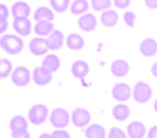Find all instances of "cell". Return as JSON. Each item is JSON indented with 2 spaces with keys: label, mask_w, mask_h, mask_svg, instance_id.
I'll return each instance as SVG.
<instances>
[{
  "label": "cell",
  "mask_w": 157,
  "mask_h": 138,
  "mask_svg": "<svg viewBox=\"0 0 157 138\" xmlns=\"http://www.w3.org/2000/svg\"><path fill=\"white\" fill-rule=\"evenodd\" d=\"M12 27H13L14 31L18 34L22 35V37H28L31 33L32 27H31V22L29 19H16L12 22Z\"/></svg>",
  "instance_id": "obj_19"
},
{
  "label": "cell",
  "mask_w": 157,
  "mask_h": 138,
  "mask_svg": "<svg viewBox=\"0 0 157 138\" xmlns=\"http://www.w3.org/2000/svg\"><path fill=\"white\" fill-rule=\"evenodd\" d=\"M67 48L73 51H80L85 47V41L82 35L76 33H71L67 38Z\"/></svg>",
  "instance_id": "obj_22"
},
{
  "label": "cell",
  "mask_w": 157,
  "mask_h": 138,
  "mask_svg": "<svg viewBox=\"0 0 157 138\" xmlns=\"http://www.w3.org/2000/svg\"><path fill=\"white\" fill-rule=\"evenodd\" d=\"M47 42H48L49 49L52 51L60 50L64 44V34L61 30H56L47 38Z\"/></svg>",
  "instance_id": "obj_13"
},
{
  "label": "cell",
  "mask_w": 157,
  "mask_h": 138,
  "mask_svg": "<svg viewBox=\"0 0 157 138\" xmlns=\"http://www.w3.org/2000/svg\"><path fill=\"white\" fill-rule=\"evenodd\" d=\"M147 138H157V125L151 126L147 132Z\"/></svg>",
  "instance_id": "obj_37"
},
{
  "label": "cell",
  "mask_w": 157,
  "mask_h": 138,
  "mask_svg": "<svg viewBox=\"0 0 157 138\" xmlns=\"http://www.w3.org/2000/svg\"><path fill=\"white\" fill-rule=\"evenodd\" d=\"M8 20L7 19H2L0 18V34H2L6 32V30L8 29Z\"/></svg>",
  "instance_id": "obj_36"
},
{
  "label": "cell",
  "mask_w": 157,
  "mask_h": 138,
  "mask_svg": "<svg viewBox=\"0 0 157 138\" xmlns=\"http://www.w3.org/2000/svg\"><path fill=\"white\" fill-rule=\"evenodd\" d=\"M131 66L128 62L123 59H117L111 64V73L116 77H124L128 74Z\"/></svg>",
  "instance_id": "obj_12"
},
{
  "label": "cell",
  "mask_w": 157,
  "mask_h": 138,
  "mask_svg": "<svg viewBox=\"0 0 157 138\" xmlns=\"http://www.w3.org/2000/svg\"><path fill=\"white\" fill-rule=\"evenodd\" d=\"M51 135V138H71L70 134L64 129H56Z\"/></svg>",
  "instance_id": "obj_32"
},
{
  "label": "cell",
  "mask_w": 157,
  "mask_h": 138,
  "mask_svg": "<svg viewBox=\"0 0 157 138\" xmlns=\"http://www.w3.org/2000/svg\"><path fill=\"white\" fill-rule=\"evenodd\" d=\"M29 50L36 57H41V55H44V54L48 53L50 49H49L47 39L36 37L33 38L30 41V43H29Z\"/></svg>",
  "instance_id": "obj_7"
},
{
  "label": "cell",
  "mask_w": 157,
  "mask_h": 138,
  "mask_svg": "<svg viewBox=\"0 0 157 138\" xmlns=\"http://www.w3.org/2000/svg\"><path fill=\"white\" fill-rule=\"evenodd\" d=\"M114 5L116 6V8L125 9L131 5V1H129V0H115Z\"/></svg>",
  "instance_id": "obj_34"
},
{
  "label": "cell",
  "mask_w": 157,
  "mask_h": 138,
  "mask_svg": "<svg viewBox=\"0 0 157 138\" xmlns=\"http://www.w3.org/2000/svg\"><path fill=\"white\" fill-rule=\"evenodd\" d=\"M107 138H128V136H127V134H125L121 128H118V127H112L109 132Z\"/></svg>",
  "instance_id": "obj_31"
},
{
  "label": "cell",
  "mask_w": 157,
  "mask_h": 138,
  "mask_svg": "<svg viewBox=\"0 0 157 138\" xmlns=\"http://www.w3.org/2000/svg\"><path fill=\"white\" fill-rule=\"evenodd\" d=\"M145 6L151 10H156L157 9V0H146Z\"/></svg>",
  "instance_id": "obj_38"
},
{
  "label": "cell",
  "mask_w": 157,
  "mask_h": 138,
  "mask_svg": "<svg viewBox=\"0 0 157 138\" xmlns=\"http://www.w3.org/2000/svg\"><path fill=\"white\" fill-rule=\"evenodd\" d=\"M11 14L13 20L16 19H28L31 14V8L25 1H18L11 7Z\"/></svg>",
  "instance_id": "obj_11"
},
{
  "label": "cell",
  "mask_w": 157,
  "mask_h": 138,
  "mask_svg": "<svg viewBox=\"0 0 157 138\" xmlns=\"http://www.w3.org/2000/svg\"><path fill=\"white\" fill-rule=\"evenodd\" d=\"M140 52L144 57L151 58L157 53V41L151 38L144 39L140 43Z\"/></svg>",
  "instance_id": "obj_14"
},
{
  "label": "cell",
  "mask_w": 157,
  "mask_h": 138,
  "mask_svg": "<svg viewBox=\"0 0 157 138\" xmlns=\"http://www.w3.org/2000/svg\"><path fill=\"white\" fill-rule=\"evenodd\" d=\"M153 107H154V110L156 112V114H157V99H156V101L154 102V106H153Z\"/></svg>",
  "instance_id": "obj_41"
},
{
  "label": "cell",
  "mask_w": 157,
  "mask_h": 138,
  "mask_svg": "<svg viewBox=\"0 0 157 138\" xmlns=\"http://www.w3.org/2000/svg\"><path fill=\"white\" fill-rule=\"evenodd\" d=\"M43 69H45L47 71H49L50 73H54L59 70L60 66H61V60L60 58L56 55V54H48L47 57L43 59L42 65H41Z\"/></svg>",
  "instance_id": "obj_17"
},
{
  "label": "cell",
  "mask_w": 157,
  "mask_h": 138,
  "mask_svg": "<svg viewBox=\"0 0 157 138\" xmlns=\"http://www.w3.org/2000/svg\"><path fill=\"white\" fill-rule=\"evenodd\" d=\"M91 118H92L91 113L83 107L75 108L71 115V121H72L73 125L78 128H83V127L87 126L91 123Z\"/></svg>",
  "instance_id": "obj_6"
},
{
  "label": "cell",
  "mask_w": 157,
  "mask_h": 138,
  "mask_svg": "<svg viewBox=\"0 0 157 138\" xmlns=\"http://www.w3.org/2000/svg\"><path fill=\"white\" fill-rule=\"evenodd\" d=\"M132 96L135 102H137L140 104H145L151 99L153 90H151V85L147 84L146 82H137L133 88Z\"/></svg>",
  "instance_id": "obj_2"
},
{
  "label": "cell",
  "mask_w": 157,
  "mask_h": 138,
  "mask_svg": "<svg viewBox=\"0 0 157 138\" xmlns=\"http://www.w3.org/2000/svg\"><path fill=\"white\" fill-rule=\"evenodd\" d=\"M39 138H51V135L48 132H44V134H41Z\"/></svg>",
  "instance_id": "obj_40"
},
{
  "label": "cell",
  "mask_w": 157,
  "mask_h": 138,
  "mask_svg": "<svg viewBox=\"0 0 157 138\" xmlns=\"http://www.w3.org/2000/svg\"><path fill=\"white\" fill-rule=\"evenodd\" d=\"M9 17V10L8 7L3 3H0V18L2 19H8Z\"/></svg>",
  "instance_id": "obj_35"
},
{
  "label": "cell",
  "mask_w": 157,
  "mask_h": 138,
  "mask_svg": "<svg viewBox=\"0 0 157 138\" xmlns=\"http://www.w3.org/2000/svg\"><path fill=\"white\" fill-rule=\"evenodd\" d=\"M49 116V108L44 104H36L29 110L28 118L32 125H42Z\"/></svg>",
  "instance_id": "obj_3"
},
{
  "label": "cell",
  "mask_w": 157,
  "mask_h": 138,
  "mask_svg": "<svg viewBox=\"0 0 157 138\" xmlns=\"http://www.w3.org/2000/svg\"><path fill=\"white\" fill-rule=\"evenodd\" d=\"M54 31V25L52 22H36L34 24V32L40 38L49 37Z\"/></svg>",
  "instance_id": "obj_26"
},
{
  "label": "cell",
  "mask_w": 157,
  "mask_h": 138,
  "mask_svg": "<svg viewBox=\"0 0 157 138\" xmlns=\"http://www.w3.org/2000/svg\"><path fill=\"white\" fill-rule=\"evenodd\" d=\"M31 72L25 66H17L14 68L11 74V82L18 88L28 86L31 81Z\"/></svg>",
  "instance_id": "obj_5"
},
{
  "label": "cell",
  "mask_w": 157,
  "mask_h": 138,
  "mask_svg": "<svg viewBox=\"0 0 157 138\" xmlns=\"http://www.w3.org/2000/svg\"><path fill=\"white\" fill-rule=\"evenodd\" d=\"M132 95V91H131V88L127 83H116V84L113 86L112 88V96L113 99H116L118 102H126L129 99Z\"/></svg>",
  "instance_id": "obj_8"
},
{
  "label": "cell",
  "mask_w": 157,
  "mask_h": 138,
  "mask_svg": "<svg viewBox=\"0 0 157 138\" xmlns=\"http://www.w3.org/2000/svg\"><path fill=\"white\" fill-rule=\"evenodd\" d=\"M11 138H31L30 132L28 130H23V132H10Z\"/></svg>",
  "instance_id": "obj_33"
},
{
  "label": "cell",
  "mask_w": 157,
  "mask_h": 138,
  "mask_svg": "<svg viewBox=\"0 0 157 138\" xmlns=\"http://www.w3.org/2000/svg\"><path fill=\"white\" fill-rule=\"evenodd\" d=\"M151 74H153V75H154L155 77L157 79V61L151 64Z\"/></svg>",
  "instance_id": "obj_39"
},
{
  "label": "cell",
  "mask_w": 157,
  "mask_h": 138,
  "mask_svg": "<svg viewBox=\"0 0 157 138\" xmlns=\"http://www.w3.org/2000/svg\"><path fill=\"white\" fill-rule=\"evenodd\" d=\"M78 24L82 31L92 32L98 27V19L93 13H85L78 18Z\"/></svg>",
  "instance_id": "obj_10"
},
{
  "label": "cell",
  "mask_w": 157,
  "mask_h": 138,
  "mask_svg": "<svg viewBox=\"0 0 157 138\" xmlns=\"http://www.w3.org/2000/svg\"><path fill=\"white\" fill-rule=\"evenodd\" d=\"M146 135V127L142 121H134L127 125L128 138H144Z\"/></svg>",
  "instance_id": "obj_15"
},
{
  "label": "cell",
  "mask_w": 157,
  "mask_h": 138,
  "mask_svg": "<svg viewBox=\"0 0 157 138\" xmlns=\"http://www.w3.org/2000/svg\"><path fill=\"white\" fill-rule=\"evenodd\" d=\"M86 138H106V130L100 124H91L85 129Z\"/></svg>",
  "instance_id": "obj_24"
},
{
  "label": "cell",
  "mask_w": 157,
  "mask_h": 138,
  "mask_svg": "<svg viewBox=\"0 0 157 138\" xmlns=\"http://www.w3.org/2000/svg\"><path fill=\"white\" fill-rule=\"evenodd\" d=\"M12 63L8 59H0V79H6L12 74Z\"/></svg>",
  "instance_id": "obj_27"
},
{
  "label": "cell",
  "mask_w": 157,
  "mask_h": 138,
  "mask_svg": "<svg viewBox=\"0 0 157 138\" xmlns=\"http://www.w3.org/2000/svg\"><path fill=\"white\" fill-rule=\"evenodd\" d=\"M71 72L76 79H84L90 72V66L83 60H78L75 62H73L71 66Z\"/></svg>",
  "instance_id": "obj_18"
},
{
  "label": "cell",
  "mask_w": 157,
  "mask_h": 138,
  "mask_svg": "<svg viewBox=\"0 0 157 138\" xmlns=\"http://www.w3.org/2000/svg\"><path fill=\"white\" fill-rule=\"evenodd\" d=\"M28 126H29L28 121L22 115L13 116L10 119V121H9L10 132H23V130H28Z\"/></svg>",
  "instance_id": "obj_20"
},
{
  "label": "cell",
  "mask_w": 157,
  "mask_h": 138,
  "mask_svg": "<svg viewBox=\"0 0 157 138\" xmlns=\"http://www.w3.org/2000/svg\"><path fill=\"white\" fill-rule=\"evenodd\" d=\"M32 81L39 86H45L52 81V73L42 66H36L32 72Z\"/></svg>",
  "instance_id": "obj_9"
},
{
  "label": "cell",
  "mask_w": 157,
  "mask_h": 138,
  "mask_svg": "<svg viewBox=\"0 0 157 138\" xmlns=\"http://www.w3.org/2000/svg\"><path fill=\"white\" fill-rule=\"evenodd\" d=\"M0 47L10 55H17L23 50V41L19 35L8 33L0 38Z\"/></svg>",
  "instance_id": "obj_1"
},
{
  "label": "cell",
  "mask_w": 157,
  "mask_h": 138,
  "mask_svg": "<svg viewBox=\"0 0 157 138\" xmlns=\"http://www.w3.org/2000/svg\"><path fill=\"white\" fill-rule=\"evenodd\" d=\"M50 123L58 129H63L70 123V114L63 107H56L50 113Z\"/></svg>",
  "instance_id": "obj_4"
},
{
  "label": "cell",
  "mask_w": 157,
  "mask_h": 138,
  "mask_svg": "<svg viewBox=\"0 0 157 138\" xmlns=\"http://www.w3.org/2000/svg\"><path fill=\"white\" fill-rule=\"evenodd\" d=\"M123 20L129 28H133L135 25V22H136V14H135V12L131 11V10L126 11L123 14Z\"/></svg>",
  "instance_id": "obj_30"
},
{
  "label": "cell",
  "mask_w": 157,
  "mask_h": 138,
  "mask_svg": "<svg viewBox=\"0 0 157 138\" xmlns=\"http://www.w3.org/2000/svg\"><path fill=\"white\" fill-rule=\"evenodd\" d=\"M33 19L36 22H52L54 19V13L48 7H39L33 13Z\"/></svg>",
  "instance_id": "obj_16"
},
{
  "label": "cell",
  "mask_w": 157,
  "mask_h": 138,
  "mask_svg": "<svg viewBox=\"0 0 157 138\" xmlns=\"http://www.w3.org/2000/svg\"><path fill=\"white\" fill-rule=\"evenodd\" d=\"M129 114H131V110L129 107L125 104H120L115 105L112 110V115L117 121H125L129 117Z\"/></svg>",
  "instance_id": "obj_23"
},
{
  "label": "cell",
  "mask_w": 157,
  "mask_h": 138,
  "mask_svg": "<svg viewBox=\"0 0 157 138\" xmlns=\"http://www.w3.org/2000/svg\"><path fill=\"white\" fill-rule=\"evenodd\" d=\"M112 2L109 0H92L90 2V6L92 7L95 11H106L111 7Z\"/></svg>",
  "instance_id": "obj_29"
},
{
  "label": "cell",
  "mask_w": 157,
  "mask_h": 138,
  "mask_svg": "<svg viewBox=\"0 0 157 138\" xmlns=\"http://www.w3.org/2000/svg\"><path fill=\"white\" fill-rule=\"evenodd\" d=\"M101 22L106 28H113L118 22V14L115 10L109 9L106 11L102 12L101 14Z\"/></svg>",
  "instance_id": "obj_21"
},
{
  "label": "cell",
  "mask_w": 157,
  "mask_h": 138,
  "mask_svg": "<svg viewBox=\"0 0 157 138\" xmlns=\"http://www.w3.org/2000/svg\"><path fill=\"white\" fill-rule=\"evenodd\" d=\"M90 9V2L86 0H76L72 1L70 6V11L74 16H83Z\"/></svg>",
  "instance_id": "obj_25"
},
{
  "label": "cell",
  "mask_w": 157,
  "mask_h": 138,
  "mask_svg": "<svg viewBox=\"0 0 157 138\" xmlns=\"http://www.w3.org/2000/svg\"><path fill=\"white\" fill-rule=\"evenodd\" d=\"M50 6L53 8L54 11L63 13L67 11V8H70L71 1H69V0H51Z\"/></svg>",
  "instance_id": "obj_28"
}]
</instances>
